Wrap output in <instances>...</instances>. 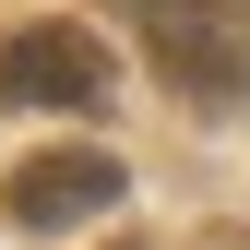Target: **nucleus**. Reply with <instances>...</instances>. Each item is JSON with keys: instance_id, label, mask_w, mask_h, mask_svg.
I'll return each instance as SVG.
<instances>
[{"instance_id": "f03ea898", "label": "nucleus", "mask_w": 250, "mask_h": 250, "mask_svg": "<svg viewBox=\"0 0 250 250\" xmlns=\"http://www.w3.org/2000/svg\"><path fill=\"white\" fill-rule=\"evenodd\" d=\"M0 96L12 107H107V48L83 24H12L0 36Z\"/></svg>"}, {"instance_id": "f257e3e1", "label": "nucleus", "mask_w": 250, "mask_h": 250, "mask_svg": "<svg viewBox=\"0 0 250 250\" xmlns=\"http://www.w3.org/2000/svg\"><path fill=\"white\" fill-rule=\"evenodd\" d=\"M143 48L191 96H250V0H131Z\"/></svg>"}, {"instance_id": "7ed1b4c3", "label": "nucleus", "mask_w": 250, "mask_h": 250, "mask_svg": "<svg viewBox=\"0 0 250 250\" xmlns=\"http://www.w3.org/2000/svg\"><path fill=\"white\" fill-rule=\"evenodd\" d=\"M107 203H119V155H96V143L24 155V167L0 179V214H12V227H72V214H107Z\"/></svg>"}]
</instances>
